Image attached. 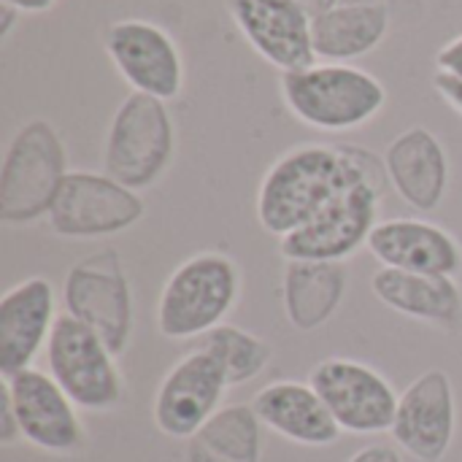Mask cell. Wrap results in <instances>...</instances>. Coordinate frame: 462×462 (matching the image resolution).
<instances>
[{"instance_id": "6da1fadb", "label": "cell", "mask_w": 462, "mask_h": 462, "mask_svg": "<svg viewBox=\"0 0 462 462\" xmlns=\"http://www.w3.org/2000/svg\"><path fill=\"white\" fill-rule=\"evenodd\" d=\"M374 184L387 192V165L357 143H298L282 152L257 184L254 214L279 241L352 187Z\"/></svg>"}, {"instance_id": "7a4b0ae2", "label": "cell", "mask_w": 462, "mask_h": 462, "mask_svg": "<svg viewBox=\"0 0 462 462\" xmlns=\"http://www.w3.org/2000/svg\"><path fill=\"white\" fill-rule=\"evenodd\" d=\"M279 97L290 116L319 133H352L387 106V87L352 62H314L279 76Z\"/></svg>"}, {"instance_id": "3957f363", "label": "cell", "mask_w": 462, "mask_h": 462, "mask_svg": "<svg viewBox=\"0 0 462 462\" xmlns=\"http://www.w3.org/2000/svg\"><path fill=\"white\" fill-rule=\"evenodd\" d=\"M241 300V268L225 252H195L181 260L165 279L154 322L168 341L203 338L225 325Z\"/></svg>"}, {"instance_id": "277c9868", "label": "cell", "mask_w": 462, "mask_h": 462, "mask_svg": "<svg viewBox=\"0 0 462 462\" xmlns=\"http://www.w3.org/2000/svg\"><path fill=\"white\" fill-rule=\"evenodd\" d=\"M68 173L60 130L49 119L24 122L11 135L0 165V222L24 227L46 217Z\"/></svg>"}, {"instance_id": "5b68a950", "label": "cell", "mask_w": 462, "mask_h": 462, "mask_svg": "<svg viewBox=\"0 0 462 462\" xmlns=\"http://www.w3.org/2000/svg\"><path fill=\"white\" fill-rule=\"evenodd\" d=\"M176 160V122L165 100L130 92L114 111L103 141V173L143 192Z\"/></svg>"}, {"instance_id": "8992f818", "label": "cell", "mask_w": 462, "mask_h": 462, "mask_svg": "<svg viewBox=\"0 0 462 462\" xmlns=\"http://www.w3.org/2000/svg\"><path fill=\"white\" fill-rule=\"evenodd\" d=\"M65 314L97 333L122 357L133 338V287L116 249H97L73 263L62 282Z\"/></svg>"}, {"instance_id": "52a82bcc", "label": "cell", "mask_w": 462, "mask_h": 462, "mask_svg": "<svg viewBox=\"0 0 462 462\" xmlns=\"http://www.w3.org/2000/svg\"><path fill=\"white\" fill-rule=\"evenodd\" d=\"M46 368L81 411L108 414L125 401L116 355L97 333L68 314H60L54 322L46 344Z\"/></svg>"}, {"instance_id": "ba28073f", "label": "cell", "mask_w": 462, "mask_h": 462, "mask_svg": "<svg viewBox=\"0 0 462 462\" xmlns=\"http://www.w3.org/2000/svg\"><path fill=\"white\" fill-rule=\"evenodd\" d=\"M146 214L141 192L108 173L70 171L46 214L49 230L68 241L111 238L135 227Z\"/></svg>"}, {"instance_id": "9c48e42d", "label": "cell", "mask_w": 462, "mask_h": 462, "mask_svg": "<svg viewBox=\"0 0 462 462\" xmlns=\"http://www.w3.org/2000/svg\"><path fill=\"white\" fill-rule=\"evenodd\" d=\"M103 49L122 81L157 100H176L184 92L187 68L176 38L149 19H116L103 35Z\"/></svg>"}, {"instance_id": "30bf717a", "label": "cell", "mask_w": 462, "mask_h": 462, "mask_svg": "<svg viewBox=\"0 0 462 462\" xmlns=\"http://www.w3.org/2000/svg\"><path fill=\"white\" fill-rule=\"evenodd\" d=\"M309 384L344 433L379 436L393 428L401 395L376 368L349 357H328L311 368Z\"/></svg>"}, {"instance_id": "8fae6325", "label": "cell", "mask_w": 462, "mask_h": 462, "mask_svg": "<svg viewBox=\"0 0 462 462\" xmlns=\"http://www.w3.org/2000/svg\"><path fill=\"white\" fill-rule=\"evenodd\" d=\"M384 189L360 184L328 203L314 219L279 241L284 260H314V263H346L363 246L379 225Z\"/></svg>"}, {"instance_id": "7c38bea8", "label": "cell", "mask_w": 462, "mask_h": 462, "mask_svg": "<svg viewBox=\"0 0 462 462\" xmlns=\"http://www.w3.org/2000/svg\"><path fill=\"white\" fill-rule=\"evenodd\" d=\"M0 393H5L14 406L22 441L60 457L79 455L87 447V430L76 403L49 374L27 368L14 376H3Z\"/></svg>"}, {"instance_id": "4fadbf2b", "label": "cell", "mask_w": 462, "mask_h": 462, "mask_svg": "<svg viewBox=\"0 0 462 462\" xmlns=\"http://www.w3.org/2000/svg\"><path fill=\"white\" fill-rule=\"evenodd\" d=\"M227 387L219 363L195 346L162 376L154 393L152 420L157 430L168 439H195L219 411Z\"/></svg>"}, {"instance_id": "5bb4252c", "label": "cell", "mask_w": 462, "mask_h": 462, "mask_svg": "<svg viewBox=\"0 0 462 462\" xmlns=\"http://www.w3.org/2000/svg\"><path fill=\"white\" fill-rule=\"evenodd\" d=\"M390 433L414 460H444L457 433V398L452 379L439 368L417 376L398 398Z\"/></svg>"}, {"instance_id": "9a60e30c", "label": "cell", "mask_w": 462, "mask_h": 462, "mask_svg": "<svg viewBox=\"0 0 462 462\" xmlns=\"http://www.w3.org/2000/svg\"><path fill=\"white\" fill-rule=\"evenodd\" d=\"M227 14L252 51L279 73L317 62L314 19L295 0H227Z\"/></svg>"}, {"instance_id": "2e32d148", "label": "cell", "mask_w": 462, "mask_h": 462, "mask_svg": "<svg viewBox=\"0 0 462 462\" xmlns=\"http://www.w3.org/2000/svg\"><path fill=\"white\" fill-rule=\"evenodd\" d=\"M368 252L382 268L452 276L462 273V244L447 227L420 217L379 219L368 238Z\"/></svg>"}, {"instance_id": "e0dca14e", "label": "cell", "mask_w": 462, "mask_h": 462, "mask_svg": "<svg viewBox=\"0 0 462 462\" xmlns=\"http://www.w3.org/2000/svg\"><path fill=\"white\" fill-rule=\"evenodd\" d=\"M57 292L49 279L30 276L8 287L0 298V376L32 368L46 352L57 322Z\"/></svg>"}, {"instance_id": "ac0fdd59", "label": "cell", "mask_w": 462, "mask_h": 462, "mask_svg": "<svg viewBox=\"0 0 462 462\" xmlns=\"http://www.w3.org/2000/svg\"><path fill=\"white\" fill-rule=\"evenodd\" d=\"M382 157L387 165L390 187L406 206L420 214H433L444 203L452 165L447 146L433 130L422 125L406 127L387 143Z\"/></svg>"}, {"instance_id": "d6986e66", "label": "cell", "mask_w": 462, "mask_h": 462, "mask_svg": "<svg viewBox=\"0 0 462 462\" xmlns=\"http://www.w3.org/2000/svg\"><path fill=\"white\" fill-rule=\"evenodd\" d=\"M252 409L263 428L300 447H330L344 433L319 393L311 384L295 379L263 387L252 398Z\"/></svg>"}, {"instance_id": "ffe728a7", "label": "cell", "mask_w": 462, "mask_h": 462, "mask_svg": "<svg viewBox=\"0 0 462 462\" xmlns=\"http://www.w3.org/2000/svg\"><path fill=\"white\" fill-rule=\"evenodd\" d=\"M371 290L379 303L401 317L447 333L462 330V290L452 276L379 268L371 276Z\"/></svg>"}, {"instance_id": "44dd1931", "label": "cell", "mask_w": 462, "mask_h": 462, "mask_svg": "<svg viewBox=\"0 0 462 462\" xmlns=\"http://www.w3.org/2000/svg\"><path fill=\"white\" fill-rule=\"evenodd\" d=\"M349 292L346 263L287 260L282 273V309L298 333H314L333 319Z\"/></svg>"}, {"instance_id": "7402d4cb", "label": "cell", "mask_w": 462, "mask_h": 462, "mask_svg": "<svg viewBox=\"0 0 462 462\" xmlns=\"http://www.w3.org/2000/svg\"><path fill=\"white\" fill-rule=\"evenodd\" d=\"M393 22L384 5L338 3L311 22L314 54L319 62H355L387 41Z\"/></svg>"}, {"instance_id": "603a6c76", "label": "cell", "mask_w": 462, "mask_h": 462, "mask_svg": "<svg viewBox=\"0 0 462 462\" xmlns=\"http://www.w3.org/2000/svg\"><path fill=\"white\" fill-rule=\"evenodd\" d=\"M189 441V462H260L263 422L252 403L225 406Z\"/></svg>"}, {"instance_id": "cb8c5ba5", "label": "cell", "mask_w": 462, "mask_h": 462, "mask_svg": "<svg viewBox=\"0 0 462 462\" xmlns=\"http://www.w3.org/2000/svg\"><path fill=\"white\" fill-rule=\"evenodd\" d=\"M198 349L208 352L219 363L230 387L254 382L273 357V349L265 338L227 322L198 338Z\"/></svg>"}, {"instance_id": "d4e9b609", "label": "cell", "mask_w": 462, "mask_h": 462, "mask_svg": "<svg viewBox=\"0 0 462 462\" xmlns=\"http://www.w3.org/2000/svg\"><path fill=\"white\" fill-rule=\"evenodd\" d=\"M436 70L449 73L462 81V32L455 35L452 41H447L439 51H436Z\"/></svg>"}, {"instance_id": "484cf974", "label": "cell", "mask_w": 462, "mask_h": 462, "mask_svg": "<svg viewBox=\"0 0 462 462\" xmlns=\"http://www.w3.org/2000/svg\"><path fill=\"white\" fill-rule=\"evenodd\" d=\"M433 89L441 95V100L452 108V111H457L462 116V81L460 79H455V76H449V73H441V70H436L433 73Z\"/></svg>"}, {"instance_id": "4316f807", "label": "cell", "mask_w": 462, "mask_h": 462, "mask_svg": "<svg viewBox=\"0 0 462 462\" xmlns=\"http://www.w3.org/2000/svg\"><path fill=\"white\" fill-rule=\"evenodd\" d=\"M16 441H22L19 420L14 414V406H11L8 395L0 393V444L3 447H14Z\"/></svg>"}, {"instance_id": "83f0119b", "label": "cell", "mask_w": 462, "mask_h": 462, "mask_svg": "<svg viewBox=\"0 0 462 462\" xmlns=\"http://www.w3.org/2000/svg\"><path fill=\"white\" fill-rule=\"evenodd\" d=\"M346 462H403V457L390 444H371V447L357 449Z\"/></svg>"}, {"instance_id": "f1b7e54d", "label": "cell", "mask_w": 462, "mask_h": 462, "mask_svg": "<svg viewBox=\"0 0 462 462\" xmlns=\"http://www.w3.org/2000/svg\"><path fill=\"white\" fill-rule=\"evenodd\" d=\"M5 5H14L19 14H49L57 0H0Z\"/></svg>"}, {"instance_id": "f546056e", "label": "cell", "mask_w": 462, "mask_h": 462, "mask_svg": "<svg viewBox=\"0 0 462 462\" xmlns=\"http://www.w3.org/2000/svg\"><path fill=\"white\" fill-rule=\"evenodd\" d=\"M19 19H22V14H19L14 5L0 3V41H3V43L11 38V32H14V27H16Z\"/></svg>"}, {"instance_id": "4dcf8cb0", "label": "cell", "mask_w": 462, "mask_h": 462, "mask_svg": "<svg viewBox=\"0 0 462 462\" xmlns=\"http://www.w3.org/2000/svg\"><path fill=\"white\" fill-rule=\"evenodd\" d=\"M341 3H371V5H384L393 16L398 14V11H411V8H420L422 3L420 0H341Z\"/></svg>"}, {"instance_id": "1f68e13d", "label": "cell", "mask_w": 462, "mask_h": 462, "mask_svg": "<svg viewBox=\"0 0 462 462\" xmlns=\"http://www.w3.org/2000/svg\"><path fill=\"white\" fill-rule=\"evenodd\" d=\"M311 19L314 16H319V14H325V11H330L333 5H338L341 0H295Z\"/></svg>"}]
</instances>
